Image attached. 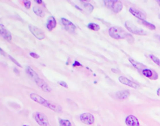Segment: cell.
<instances>
[{
	"label": "cell",
	"instance_id": "obj_9",
	"mask_svg": "<svg viewBox=\"0 0 160 126\" xmlns=\"http://www.w3.org/2000/svg\"><path fill=\"white\" fill-rule=\"evenodd\" d=\"M35 82L36 85H37L39 88H41L43 91L46 92H51L52 91V89L51 88L49 85L47 84L44 80H43L42 78L38 77V78L36 79Z\"/></svg>",
	"mask_w": 160,
	"mask_h": 126
},
{
	"label": "cell",
	"instance_id": "obj_2",
	"mask_svg": "<svg viewBox=\"0 0 160 126\" xmlns=\"http://www.w3.org/2000/svg\"><path fill=\"white\" fill-rule=\"evenodd\" d=\"M110 37L114 39H126L129 44H133L134 38L132 35H130L123 29L118 27H111L108 31Z\"/></svg>",
	"mask_w": 160,
	"mask_h": 126
},
{
	"label": "cell",
	"instance_id": "obj_34",
	"mask_svg": "<svg viewBox=\"0 0 160 126\" xmlns=\"http://www.w3.org/2000/svg\"><path fill=\"white\" fill-rule=\"evenodd\" d=\"M156 2H157V3L159 5V6H160V0H158V1H156Z\"/></svg>",
	"mask_w": 160,
	"mask_h": 126
},
{
	"label": "cell",
	"instance_id": "obj_17",
	"mask_svg": "<svg viewBox=\"0 0 160 126\" xmlns=\"http://www.w3.org/2000/svg\"><path fill=\"white\" fill-rule=\"evenodd\" d=\"M129 61L130 62V63L132 64V65L134 68H136V69H138V70H143L144 69H146V66L144 65V64L141 63L140 62H136V61L132 59H129Z\"/></svg>",
	"mask_w": 160,
	"mask_h": 126
},
{
	"label": "cell",
	"instance_id": "obj_27",
	"mask_svg": "<svg viewBox=\"0 0 160 126\" xmlns=\"http://www.w3.org/2000/svg\"><path fill=\"white\" fill-rule=\"evenodd\" d=\"M58 84H59L60 85L62 86V87H64V88H66V89H68V84H66V82H64V81H60V82H58Z\"/></svg>",
	"mask_w": 160,
	"mask_h": 126
},
{
	"label": "cell",
	"instance_id": "obj_24",
	"mask_svg": "<svg viewBox=\"0 0 160 126\" xmlns=\"http://www.w3.org/2000/svg\"><path fill=\"white\" fill-rule=\"evenodd\" d=\"M149 57L153 61V62L156 64V65H158L159 67H160V59L157 58V57L154 56V55H149Z\"/></svg>",
	"mask_w": 160,
	"mask_h": 126
},
{
	"label": "cell",
	"instance_id": "obj_22",
	"mask_svg": "<svg viewBox=\"0 0 160 126\" xmlns=\"http://www.w3.org/2000/svg\"><path fill=\"white\" fill-rule=\"evenodd\" d=\"M83 6H84V8H85V10L87 11V12L90 13H92L94 10V7L92 5H91L90 3H83Z\"/></svg>",
	"mask_w": 160,
	"mask_h": 126
},
{
	"label": "cell",
	"instance_id": "obj_15",
	"mask_svg": "<svg viewBox=\"0 0 160 126\" xmlns=\"http://www.w3.org/2000/svg\"><path fill=\"white\" fill-rule=\"evenodd\" d=\"M56 27V21L55 18L53 16H49L48 20H47L46 23V28L49 31H52L54 28H55Z\"/></svg>",
	"mask_w": 160,
	"mask_h": 126
},
{
	"label": "cell",
	"instance_id": "obj_4",
	"mask_svg": "<svg viewBox=\"0 0 160 126\" xmlns=\"http://www.w3.org/2000/svg\"><path fill=\"white\" fill-rule=\"evenodd\" d=\"M125 26L127 30L133 34L143 36L147 35L146 31L140 28H138L131 21H126L125 23Z\"/></svg>",
	"mask_w": 160,
	"mask_h": 126
},
{
	"label": "cell",
	"instance_id": "obj_25",
	"mask_svg": "<svg viewBox=\"0 0 160 126\" xmlns=\"http://www.w3.org/2000/svg\"><path fill=\"white\" fill-rule=\"evenodd\" d=\"M9 59L12 61V62L14 63H15V65H16L17 66H18V67H21V65H20V63L18 62H17V60H15L14 59L13 57H12V56H11V55H9Z\"/></svg>",
	"mask_w": 160,
	"mask_h": 126
},
{
	"label": "cell",
	"instance_id": "obj_18",
	"mask_svg": "<svg viewBox=\"0 0 160 126\" xmlns=\"http://www.w3.org/2000/svg\"><path fill=\"white\" fill-rule=\"evenodd\" d=\"M26 73L28 75V76L30 77L31 78L33 79L34 80H35L36 78H38L39 77L37 73H36L35 70H33L30 67L28 66L26 67Z\"/></svg>",
	"mask_w": 160,
	"mask_h": 126
},
{
	"label": "cell",
	"instance_id": "obj_29",
	"mask_svg": "<svg viewBox=\"0 0 160 126\" xmlns=\"http://www.w3.org/2000/svg\"><path fill=\"white\" fill-rule=\"evenodd\" d=\"M73 67H77V66H81V67H83L82 65L80 63H79L78 61H75V63L73 64Z\"/></svg>",
	"mask_w": 160,
	"mask_h": 126
},
{
	"label": "cell",
	"instance_id": "obj_5",
	"mask_svg": "<svg viewBox=\"0 0 160 126\" xmlns=\"http://www.w3.org/2000/svg\"><path fill=\"white\" fill-rule=\"evenodd\" d=\"M34 119L40 126L49 125V121L46 116L40 112H36L33 115Z\"/></svg>",
	"mask_w": 160,
	"mask_h": 126
},
{
	"label": "cell",
	"instance_id": "obj_37",
	"mask_svg": "<svg viewBox=\"0 0 160 126\" xmlns=\"http://www.w3.org/2000/svg\"><path fill=\"white\" fill-rule=\"evenodd\" d=\"M159 40H160V37H159Z\"/></svg>",
	"mask_w": 160,
	"mask_h": 126
},
{
	"label": "cell",
	"instance_id": "obj_6",
	"mask_svg": "<svg viewBox=\"0 0 160 126\" xmlns=\"http://www.w3.org/2000/svg\"><path fill=\"white\" fill-rule=\"evenodd\" d=\"M29 30L31 31V33L35 37L38 38V40H43L45 38V34L43 30L37 27L34 26V25H29Z\"/></svg>",
	"mask_w": 160,
	"mask_h": 126
},
{
	"label": "cell",
	"instance_id": "obj_35",
	"mask_svg": "<svg viewBox=\"0 0 160 126\" xmlns=\"http://www.w3.org/2000/svg\"><path fill=\"white\" fill-rule=\"evenodd\" d=\"M158 17H159V18L160 19V14H159V16H158Z\"/></svg>",
	"mask_w": 160,
	"mask_h": 126
},
{
	"label": "cell",
	"instance_id": "obj_21",
	"mask_svg": "<svg viewBox=\"0 0 160 126\" xmlns=\"http://www.w3.org/2000/svg\"><path fill=\"white\" fill-rule=\"evenodd\" d=\"M88 28L89 30H93V31H98L100 29V27L96 23H90L88 25Z\"/></svg>",
	"mask_w": 160,
	"mask_h": 126
},
{
	"label": "cell",
	"instance_id": "obj_16",
	"mask_svg": "<svg viewBox=\"0 0 160 126\" xmlns=\"http://www.w3.org/2000/svg\"><path fill=\"white\" fill-rule=\"evenodd\" d=\"M116 95L117 97V98L120 100H125L128 99L130 96V93L128 91L123 90V91H118L116 93Z\"/></svg>",
	"mask_w": 160,
	"mask_h": 126
},
{
	"label": "cell",
	"instance_id": "obj_13",
	"mask_svg": "<svg viewBox=\"0 0 160 126\" xmlns=\"http://www.w3.org/2000/svg\"><path fill=\"white\" fill-rule=\"evenodd\" d=\"M142 74L144 77L150 78L151 80H156L158 78V75L156 74V72L148 69V68L142 70Z\"/></svg>",
	"mask_w": 160,
	"mask_h": 126
},
{
	"label": "cell",
	"instance_id": "obj_1",
	"mask_svg": "<svg viewBox=\"0 0 160 126\" xmlns=\"http://www.w3.org/2000/svg\"><path fill=\"white\" fill-rule=\"evenodd\" d=\"M30 98L36 103L48 108V109L54 111V112L58 114L62 113L63 109L61 106L52 101H49V100L44 99L41 95L37 94V93H31L30 94Z\"/></svg>",
	"mask_w": 160,
	"mask_h": 126
},
{
	"label": "cell",
	"instance_id": "obj_7",
	"mask_svg": "<svg viewBox=\"0 0 160 126\" xmlns=\"http://www.w3.org/2000/svg\"><path fill=\"white\" fill-rule=\"evenodd\" d=\"M61 23H62L63 25L64 26L65 30L68 31L69 33H75L76 29V27L71 22V21L66 18H61Z\"/></svg>",
	"mask_w": 160,
	"mask_h": 126
},
{
	"label": "cell",
	"instance_id": "obj_8",
	"mask_svg": "<svg viewBox=\"0 0 160 126\" xmlns=\"http://www.w3.org/2000/svg\"><path fill=\"white\" fill-rule=\"evenodd\" d=\"M79 118L83 123L87 125H92L94 122V117L90 113H83L80 115Z\"/></svg>",
	"mask_w": 160,
	"mask_h": 126
},
{
	"label": "cell",
	"instance_id": "obj_12",
	"mask_svg": "<svg viewBox=\"0 0 160 126\" xmlns=\"http://www.w3.org/2000/svg\"><path fill=\"white\" fill-rule=\"evenodd\" d=\"M125 123L128 126H140V123L138 119L133 115H129L128 117H126Z\"/></svg>",
	"mask_w": 160,
	"mask_h": 126
},
{
	"label": "cell",
	"instance_id": "obj_10",
	"mask_svg": "<svg viewBox=\"0 0 160 126\" xmlns=\"http://www.w3.org/2000/svg\"><path fill=\"white\" fill-rule=\"evenodd\" d=\"M119 81L121 83V84L126 85H128L130 87H132L133 89H140V85L137 84L136 83L134 82L132 80H130L129 79L127 78L126 77H124V76H121L119 77L118 78Z\"/></svg>",
	"mask_w": 160,
	"mask_h": 126
},
{
	"label": "cell",
	"instance_id": "obj_32",
	"mask_svg": "<svg viewBox=\"0 0 160 126\" xmlns=\"http://www.w3.org/2000/svg\"><path fill=\"white\" fill-rule=\"evenodd\" d=\"M111 70H112L113 72L114 73H116V74H118V72H119V71H118V70H115V68H112Z\"/></svg>",
	"mask_w": 160,
	"mask_h": 126
},
{
	"label": "cell",
	"instance_id": "obj_33",
	"mask_svg": "<svg viewBox=\"0 0 160 126\" xmlns=\"http://www.w3.org/2000/svg\"><path fill=\"white\" fill-rule=\"evenodd\" d=\"M157 95L160 97V88L157 90Z\"/></svg>",
	"mask_w": 160,
	"mask_h": 126
},
{
	"label": "cell",
	"instance_id": "obj_36",
	"mask_svg": "<svg viewBox=\"0 0 160 126\" xmlns=\"http://www.w3.org/2000/svg\"><path fill=\"white\" fill-rule=\"evenodd\" d=\"M23 126H29V125H23Z\"/></svg>",
	"mask_w": 160,
	"mask_h": 126
},
{
	"label": "cell",
	"instance_id": "obj_14",
	"mask_svg": "<svg viewBox=\"0 0 160 126\" xmlns=\"http://www.w3.org/2000/svg\"><path fill=\"white\" fill-rule=\"evenodd\" d=\"M129 12L140 20H146V15L144 13L140 12V10H138L134 8H130Z\"/></svg>",
	"mask_w": 160,
	"mask_h": 126
},
{
	"label": "cell",
	"instance_id": "obj_30",
	"mask_svg": "<svg viewBox=\"0 0 160 126\" xmlns=\"http://www.w3.org/2000/svg\"><path fill=\"white\" fill-rule=\"evenodd\" d=\"M35 1L36 3H38V4H41V3H43L42 0H35Z\"/></svg>",
	"mask_w": 160,
	"mask_h": 126
},
{
	"label": "cell",
	"instance_id": "obj_28",
	"mask_svg": "<svg viewBox=\"0 0 160 126\" xmlns=\"http://www.w3.org/2000/svg\"><path fill=\"white\" fill-rule=\"evenodd\" d=\"M30 55L31 57H33V58L36 59L39 58V56L38 55V54H36V53H34V52H30Z\"/></svg>",
	"mask_w": 160,
	"mask_h": 126
},
{
	"label": "cell",
	"instance_id": "obj_3",
	"mask_svg": "<svg viewBox=\"0 0 160 126\" xmlns=\"http://www.w3.org/2000/svg\"><path fill=\"white\" fill-rule=\"evenodd\" d=\"M104 4L108 8L112 10L115 13H118L121 12L123 9V3L118 0H106L103 1Z\"/></svg>",
	"mask_w": 160,
	"mask_h": 126
},
{
	"label": "cell",
	"instance_id": "obj_11",
	"mask_svg": "<svg viewBox=\"0 0 160 126\" xmlns=\"http://www.w3.org/2000/svg\"><path fill=\"white\" fill-rule=\"evenodd\" d=\"M0 35H1V37L8 42H12V34L10 33V32L7 30L2 24L0 25Z\"/></svg>",
	"mask_w": 160,
	"mask_h": 126
},
{
	"label": "cell",
	"instance_id": "obj_31",
	"mask_svg": "<svg viewBox=\"0 0 160 126\" xmlns=\"http://www.w3.org/2000/svg\"><path fill=\"white\" fill-rule=\"evenodd\" d=\"M0 51H1L0 52H1V55H3V56H5V55H6V53H4V52H3V50H2V48H0Z\"/></svg>",
	"mask_w": 160,
	"mask_h": 126
},
{
	"label": "cell",
	"instance_id": "obj_23",
	"mask_svg": "<svg viewBox=\"0 0 160 126\" xmlns=\"http://www.w3.org/2000/svg\"><path fill=\"white\" fill-rule=\"evenodd\" d=\"M60 126H71V123L70 121L67 119H59Z\"/></svg>",
	"mask_w": 160,
	"mask_h": 126
},
{
	"label": "cell",
	"instance_id": "obj_20",
	"mask_svg": "<svg viewBox=\"0 0 160 126\" xmlns=\"http://www.w3.org/2000/svg\"><path fill=\"white\" fill-rule=\"evenodd\" d=\"M140 23L141 24L143 25L144 26H145L146 27L148 28L150 30H156V27H155V25L149 23V22H148V21H146V20H140Z\"/></svg>",
	"mask_w": 160,
	"mask_h": 126
},
{
	"label": "cell",
	"instance_id": "obj_26",
	"mask_svg": "<svg viewBox=\"0 0 160 126\" xmlns=\"http://www.w3.org/2000/svg\"><path fill=\"white\" fill-rule=\"evenodd\" d=\"M24 3V5L25 6V8H26L27 9H30L31 7V2L28 0H26V1H23Z\"/></svg>",
	"mask_w": 160,
	"mask_h": 126
},
{
	"label": "cell",
	"instance_id": "obj_19",
	"mask_svg": "<svg viewBox=\"0 0 160 126\" xmlns=\"http://www.w3.org/2000/svg\"><path fill=\"white\" fill-rule=\"evenodd\" d=\"M33 10L34 13L37 16H38L39 17H43V16H45L44 12H43V10L41 8H39V6H35L33 7Z\"/></svg>",
	"mask_w": 160,
	"mask_h": 126
}]
</instances>
